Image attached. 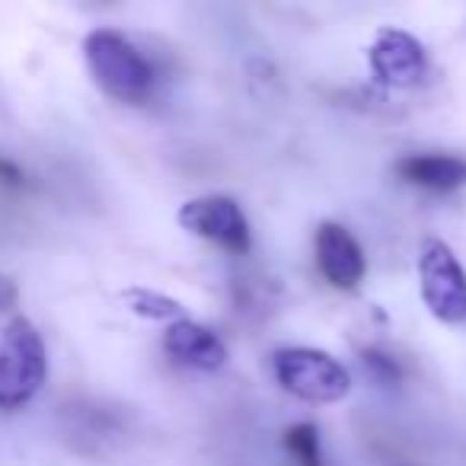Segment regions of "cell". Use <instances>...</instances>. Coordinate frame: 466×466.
I'll return each instance as SVG.
<instances>
[{"instance_id": "9", "label": "cell", "mask_w": 466, "mask_h": 466, "mask_svg": "<svg viewBox=\"0 0 466 466\" xmlns=\"http://www.w3.org/2000/svg\"><path fill=\"white\" fill-rule=\"evenodd\" d=\"M396 173L428 192H453L466 186V160L453 154H409L396 163Z\"/></svg>"}, {"instance_id": "3", "label": "cell", "mask_w": 466, "mask_h": 466, "mask_svg": "<svg viewBox=\"0 0 466 466\" xmlns=\"http://www.w3.org/2000/svg\"><path fill=\"white\" fill-rule=\"evenodd\" d=\"M272 368L279 383L291 396L307 402H339L351 393V374L342 361L319 349H281L275 351Z\"/></svg>"}, {"instance_id": "5", "label": "cell", "mask_w": 466, "mask_h": 466, "mask_svg": "<svg viewBox=\"0 0 466 466\" xmlns=\"http://www.w3.org/2000/svg\"><path fill=\"white\" fill-rule=\"evenodd\" d=\"M179 227L233 256L249 253V243H253L247 214L227 195H205V198L186 201L179 208Z\"/></svg>"}, {"instance_id": "7", "label": "cell", "mask_w": 466, "mask_h": 466, "mask_svg": "<svg viewBox=\"0 0 466 466\" xmlns=\"http://www.w3.org/2000/svg\"><path fill=\"white\" fill-rule=\"evenodd\" d=\"M368 58L377 77L393 86H412L425 74V52L412 35L400 29H383L370 46Z\"/></svg>"}, {"instance_id": "1", "label": "cell", "mask_w": 466, "mask_h": 466, "mask_svg": "<svg viewBox=\"0 0 466 466\" xmlns=\"http://www.w3.org/2000/svg\"><path fill=\"white\" fill-rule=\"evenodd\" d=\"M84 58L99 90L118 103L137 106L154 93V67L116 29H93L84 39Z\"/></svg>"}, {"instance_id": "12", "label": "cell", "mask_w": 466, "mask_h": 466, "mask_svg": "<svg viewBox=\"0 0 466 466\" xmlns=\"http://www.w3.org/2000/svg\"><path fill=\"white\" fill-rule=\"evenodd\" d=\"M16 300H20V288H16V281L10 279V275L0 272V313L14 310Z\"/></svg>"}, {"instance_id": "6", "label": "cell", "mask_w": 466, "mask_h": 466, "mask_svg": "<svg viewBox=\"0 0 466 466\" xmlns=\"http://www.w3.org/2000/svg\"><path fill=\"white\" fill-rule=\"evenodd\" d=\"M317 266L332 288H345V291L355 288L368 272L358 240L342 224H332V220L319 224L317 230Z\"/></svg>"}, {"instance_id": "10", "label": "cell", "mask_w": 466, "mask_h": 466, "mask_svg": "<svg viewBox=\"0 0 466 466\" xmlns=\"http://www.w3.org/2000/svg\"><path fill=\"white\" fill-rule=\"evenodd\" d=\"M285 447L298 460V466H323V457H319V431L310 421H300V425L288 428Z\"/></svg>"}, {"instance_id": "11", "label": "cell", "mask_w": 466, "mask_h": 466, "mask_svg": "<svg viewBox=\"0 0 466 466\" xmlns=\"http://www.w3.org/2000/svg\"><path fill=\"white\" fill-rule=\"evenodd\" d=\"M125 298L131 300V310L141 313L147 319H167V317H179L182 313V304L173 298H163V294H154V291H137L131 288Z\"/></svg>"}, {"instance_id": "2", "label": "cell", "mask_w": 466, "mask_h": 466, "mask_svg": "<svg viewBox=\"0 0 466 466\" xmlns=\"http://www.w3.org/2000/svg\"><path fill=\"white\" fill-rule=\"evenodd\" d=\"M48 377V351L39 329L26 317L0 326V409L16 412L29 406Z\"/></svg>"}, {"instance_id": "8", "label": "cell", "mask_w": 466, "mask_h": 466, "mask_svg": "<svg viewBox=\"0 0 466 466\" xmlns=\"http://www.w3.org/2000/svg\"><path fill=\"white\" fill-rule=\"evenodd\" d=\"M163 349L169 358L188 364L195 370H220L227 364V345L220 342L218 332L195 319H176L163 332Z\"/></svg>"}, {"instance_id": "4", "label": "cell", "mask_w": 466, "mask_h": 466, "mask_svg": "<svg viewBox=\"0 0 466 466\" xmlns=\"http://www.w3.org/2000/svg\"><path fill=\"white\" fill-rule=\"evenodd\" d=\"M419 285L421 300L441 323H463L466 319V272L453 249L441 240H425L419 253Z\"/></svg>"}]
</instances>
